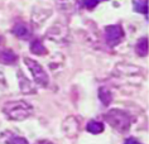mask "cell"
Listing matches in <instances>:
<instances>
[{
	"label": "cell",
	"instance_id": "cell-14",
	"mask_svg": "<svg viewBox=\"0 0 149 144\" xmlns=\"http://www.w3.org/2000/svg\"><path fill=\"white\" fill-rule=\"evenodd\" d=\"M125 144H140V143L138 142L136 139H134V138H129V139L125 142Z\"/></svg>",
	"mask_w": 149,
	"mask_h": 144
},
{
	"label": "cell",
	"instance_id": "cell-9",
	"mask_svg": "<svg viewBox=\"0 0 149 144\" xmlns=\"http://www.w3.org/2000/svg\"><path fill=\"white\" fill-rule=\"evenodd\" d=\"M136 53L139 56H147L148 53V39L141 38L136 43Z\"/></svg>",
	"mask_w": 149,
	"mask_h": 144
},
{
	"label": "cell",
	"instance_id": "cell-7",
	"mask_svg": "<svg viewBox=\"0 0 149 144\" xmlns=\"http://www.w3.org/2000/svg\"><path fill=\"white\" fill-rule=\"evenodd\" d=\"M86 129L87 131L92 133V134H100V133L104 131V124L96 120H90L86 125Z\"/></svg>",
	"mask_w": 149,
	"mask_h": 144
},
{
	"label": "cell",
	"instance_id": "cell-16",
	"mask_svg": "<svg viewBox=\"0 0 149 144\" xmlns=\"http://www.w3.org/2000/svg\"><path fill=\"white\" fill-rule=\"evenodd\" d=\"M3 43V38H1V37H0V44H1Z\"/></svg>",
	"mask_w": 149,
	"mask_h": 144
},
{
	"label": "cell",
	"instance_id": "cell-4",
	"mask_svg": "<svg viewBox=\"0 0 149 144\" xmlns=\"http://www.w3.org/2000/svg\"><path fill=\"white\" fill-rule=\"evenodd\" d=\"M105 34H106V43L110 47H114L121 42L124 32L120 25H109L105 28Z\"/></svg>",
	"mask_w": 149,
	"mask_h": 144
},
{
	"label": "cell",
	"instance_id": "cell-10",
	"mask_svg": "<svg viewBox=\"0 0 149 144\" xmlns=\"http://www.w3.org/2000/svg\"><path fill=\"white\" fill-rule=\"evenodd\" d=\"M99 97H100V100L104 102V105H109L110 101L113 100V95H111V92L107 90L106 87H101V88H100Z\"/></svg>",
	"mask_w": 149,
	"mask_h": 144
},
{
	"label": "cell",
	"instance_id": "cell-8",
	"mask_svg": "<svg viewBox=\"0 0 149 144\" xmlns=\"http://www.w3.org/2000/svg\"><path fill=\"white\" fill-rule=\"evenodd\" d=\"M31 51L34 54H38V56H42V54L44 53H47V49H46V47L43 46V43L40 42V40H33L32 44H31Z\"/></svg>",
	"mask_w": 149,
	"mask_h": 144
},
{
	"label": "cell",
	"instance_id": "cell-6",
	"mask_svg": "<svg viewBox=\"0 0 149 144\" xmlns=\"http://www.w3.org/2000/svg\"><path fill=\"white\" fill-rule=\"evenodd\" d=\"M17 54L13 52L12 49H4L0 52V62L5 65H13L17 61Z\"/></svg>",
	"mask_w": 149,
	"mask_h": 144
},
{
	"label": "cell",
	"instance_id": "cell-11",
	"mask_svg": "<svg viewBox=\"0 0 149 144\" xmlns=\"http://www.w3.org/2000/svg\"><path fill=\"white\" fill-rule=\"evenodd\" d=\"M148 0H136L135 1V5H134V8H135V10H138V12L140 13H147L148 10Z\"/></svg>",
	"mask_w": 149,
	"mask_h": 144
},
{
	"label": "cell",
	"instance_id": "cell-5",
	"mask_svg": "<svg viewBox=\"0 0 149 144\" xmlns=\"http://www.w3.org/2000/svg\"><path fill=\"white\" fill-rule=\"evenodd\" d=\"M13 33L20 39H28L31 37V31L24 23H18L13 28Z\"/></svg>",
	"mask_w": 149,
	"mask_h": 144
},
{
	"label": "cell",
	"instance_id": "cell-12",
	"mask_svg": "<svg viewBox=\"0 0 149 144\" xmlns=\"http://www.w3.org/2000/svg\"><path fill=\"white\" fill-rule=\"evenodd\" d=\"M97 3H99V0H84V4L86 8L88 9H92L94 6L97 5Z\"/></svg>",
	"mask_w": 149,
	"mask_h": 144
},
{
	"label": "cell",
	"instance_id": "cell-13",
	"mask_svg": "<svg viewBox=\"0 0 149 144\" xmlns=\"http://www.w3.org/2000/svg\"><path fill=\"white\" fill-rule=\"evenodd\" d=\"M9 144H28V142L23 138H13L12 140H9Z\"/></svg>",
	"mask_w": 149,
	"mask_h": 144
},
{
	"label": "cell",
	"instance_id": "cell-2",
	"mask_svg": "<svg viewBox=\"0 0 149 144\" xmlns=\"http://www.w3.org/2000/svg\"><path fill=\"white\" fill-rule=\"evenodd\" d=\"M105 119L115 130L120 133H124L130 128V118L121 110H111L105 115Z\"/></svg>",
	"mask_w": 149,
	"mask_h": 144
},
{
	"label": "cell",
	"instance_id": "cell-15",
	"mask_svg": "<svg viewBox=\"0 0 149 144\" xmlns=\"http://www.w3.org/2000/svg\"><path fill=\"white\" fill-rule=\"evenodd\" d=\"M37 144H52L51 142H47V140H42V142H39V143H37Z\"/></svg>",
	"mask_w": 149,
	"mask_h": 144
},
{
	"label": "cell",
	"instance_id": "cell-3",
	"mask_svg": "<svg viewBox=\"0 0 149 144\" xmlns=\"http://www.w3.org/2000/svg\"><path fill=\"white\" fill-rule=\"evenodd\" d=\"M24 62H25V65H27V67L29 68V71L32 72V76H33V79H34L36 83L46 87L48 85V82H49V77H48L47 72L44 71V68L38 63V62L33 61L31 58L25 57Z\"/></svg>",
	"mask_w": 149,
	"mask_h": 144
},
{
	"label": "cell",
	"instance_id": "cell-1",
	"mask_svg": "<svg viewBox=\"0 0 149 144\" xmlns=\"http://www.w3.org/2000/svg\"><path fill=\"white\" fill-rule=\"evenodd\" d=\"M33 108L25 101H10L4 106L5 115L12 120H25L32 115Z\"/></svg>",
	"mask_w": 149,
	"mask_h": 144
}]
</instances>
